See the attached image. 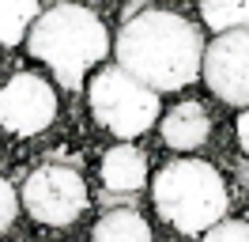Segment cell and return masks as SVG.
<instances>
[{
    "label": "cell",
    "instance_id": "cell-1",
    "mask_svg": "<svg viewBox=\"0 0 249 242\" xmlns=\"http://www.w3.org/2000/svg\"><path fill=\"white\" fill-rule=\"evenodd\" d=\"M117 64L151 91H178L200 76L204 38L174 12H136L117 34Z\"/></svg>",
    "mask_w": 249,
    "mask_h": 242
},
{
    "label": "cell",
    "instance_id": "cell-2",
    "mask_svg": "<svg viewBox=\"0 0 249 242\" xmlns=\"http://www.w3.org/2000/svg\"><path fill=\"white\" fill-rule=\"evenodd\" d=\"M27 49L53 68L57 83L76 91L83 72L106 57L109 38L87 4H53L34 19V30H27Z\"/></svg>",
    "mask_w": 249,
    "mask_h": 242
},
{
    "label": "cell",
    "instance_id": "cell-3",
    "mask_svg": "<svg viewBox=\"0 0 249 242\" xmlns=\"http://www.w3.org/2000/svg\"><path fill=\"white\" fill-rule=\"evenodd\" d=\"M155 204L181 235H204L227 212V185L204 159H174L155 178Z\"/></svg>",
    "mask_w": 249,
    "mask_h": 242
},
{
    "label": "cell",
    "instance_id": "cell-4",
    "mask_svg": "<svg viewBox=\"0 0 249 242\" xmlns=\"http://www.w3.org/2000/svg\"><path fill=\"white\" fill-rule=\"evenodd\" d=\"M91 110L94 118L106 125L113 136L132 140L147 133L159 118V91L140 83L136 76H128L121 64L102 68L91 83Z\"/></svg>",
    "mask_w": 249,
    "mask_h": 242
},
{
    "label": "cell",
    "instance_id": "cell-5",
    "mask_svg": "<svg viewBox=\"0 0 249 242\" xmlns=\"http://www.w3.org/2000/svg\"><path fill=\"white\" fill-rule=\"evenodd\" d=\"M23 204L38 223L64 227L87 208V185L72 166L46 163L23 182Z\"/></svg>",
    "mask_w": 249,
    "mask_h": 242
},
{
    "label": "cell",
    "instance_id": "cell-6",
    "mask_svg": "<svg viewBox=\"0 0 249 242\" xmlns=\"http://www.w3.org/2000/svg\"><path fill=\"white\" fill-rule=\"evenodd\" d=\"M57 118V95L42 76L19 72L0 87V125L16 136H34Z\"/></svg>",
    "mask_w": 249,
    "mask_h": 242
},
{
    "label": "cell",
    "instance_id": "cell-7",
    "mask_svg": "<svg viewBox=\"0 0 249 242\" xmlns=\"http://www.w3.org/2000/svg\"><path fill=\"white\" fill-rule=\"evenodd\" d=\"M200 72L223 102L249 110V30H227L204 45Z\"/></svg>",
    "mask_w": 249,
    "mask_h": 242
},
{
    "label": "cell",
    "instance_id": "cell-8",
    "mask_svg": "<svg viewBox=\"0 0 249 242\" xmlns=\"http://www.w3.org/2000/svg\"><path fill=\"white\" fill-rule=\"evenodd\" d=\"M212 133V121H208V110L200 102H178L162 118V140L178 151H193L200 148Z\"/></svg>",
    "mask_w": 249,
    "mask_h": 242
},
{
    "label": "cell",
    "instance_id": "cell-9",
    "mask_svg": "<svg viewBox=\"0 0 249 242\" xmlns=\"http://www.w3.org/2000/svg\"><path fill=\"white\" fill-rule=\"evenodd\" d=\"M102 182H106V189H113V193H136V189H143V182H147V159L132 144H117L102 159Z\"/></svg>",
    "mask_w": 249,
    "mask_h": 242
},
{
    "label": "cell",
    "instance_id": "cell-10",
    "mask_svg": "<svg viewBox=\"0 0 249 242\" xmlns=\"http://www.w3.org/2000/svg\"><path fill=\"white\" fill-rule=\"evenodd\" d=\"M94 242H151V227L136 212H106L94 223Z\"/></svg>",
    "mask_w": 249,
    "mask_h": 242
},
{
    "label": "cell",
    "instance_id": "cell-11",
    "mask_svg": "<svg viewBox=\"0 0 249 242\" xmlns=\"http://www.w3.org/2000/svg\"><path fill=\"white\" fill-rule=\"evenodd\" d=\"M38 19V0H0V42L19 45Z\"/></svg>",
    "mask_w": 249,
    "mask_h": 242
},
{
    "label": "cell",
    "instance_id": "cell-12",
    "mask_svg": "<svg viewBox=\"0 0 249 242\" xmlns=\"http://www.w3.org/2000/svg\"><path fill=\"white\" fill-rule=\"evenodd\" d=\"M200 15L212 30H249V0H200Z\"/></svg>",
    "mask_w": 249,
    "mask_h": 242
},
{
    "label": "cell",
    "instance_id": "cell-13",
    "mask_svg": "<svg viewBox=\"0 0 249 242\" xmlns=\"http://www.w3.org/2000/svg\"><path fill=\"white\" fill-rule=\"evenodd\" d=\"M204 242H249V223L242 220H219L204 231Z\"/></svg>",
    "mask_w": 249,
    "mask_h": 242
},
{
    "label": "cell",
    "instance_id": "cell-14",
    "mask_svg": "<svg viewBox=\"0 0 249 242\" xmlns=\"http://www.w3.org/2000/svg\"><path fill=\"white\" fill-rule=\"evenodd\" d=\"M16 212H19V197H16V189H12L8 182L0 178V235L16 223Z\"/></svg>",
    "mask_w": 249,
    "mask_h": 242
},
{
    "label": "cell",
    "instance_id": "cell-15",
    "mask_svg": "<svg viewBox=\"0 0 249 242\" xmlns=\"http://www.w3.org/2000/svg\"><path fill=\"white\" fill-rule=\"evenodd\" d=\"M238 140H242V148L249 151V110L238 118Z\"/></svg>",
    "mask_w": 249,
    "mask_h": 242
},
{
    "label": "cell",
    "instance_id": "cell-16",
    "mask_svg": "<svg viewBox=\"0 0 249 242\" xmlns=\"http://www.w3.org/2000/svg\"><path fill=\"white\" fill-rule=\"evenodd\" d=\"M238 178H242V189H249V163L238 166Z\"/></svg>",
    "mask_w": 249,
    "mask_h": 242
}]
</instances>
